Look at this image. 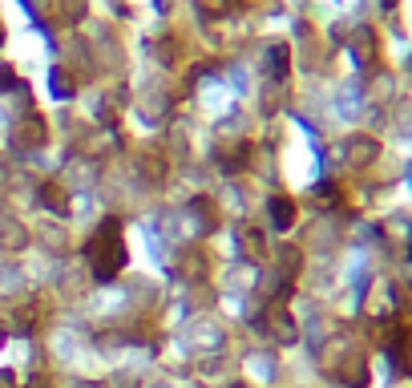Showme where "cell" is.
Returning a JSON list of instances; mask_svg holds the SVG:
<instances>
[{"label":"cell","mask_w":412,"mask_h":388,"mask_svg":"<svg viewBox=\"0 0 412 388\" xmlns=\"http://www.w3.org/2000/svg\"><path fill=\"white\" fill-rule=\"evenodd\" d=\"M89 255H93V271L97 279H113L125 263V247H122V223L117 219H105L97 226V235L89 243Z\"/></svg>","instance_id":"6da1fadb"},{"label":"cell","mask_w":412,"mask_h":388,"mask_svg":"<svg viewBox=\"0 0 412 388\" xmlns=\"http://www.w3.org/2000/svg\"><path fill=\"white\" fill-rule=\"evenodd\" d=\"M267 211H271V223L275 226H291V223H295V206H291V199H271Z\"/></svg>","instance_id":"7a4b0ae2"}]
</instances>
